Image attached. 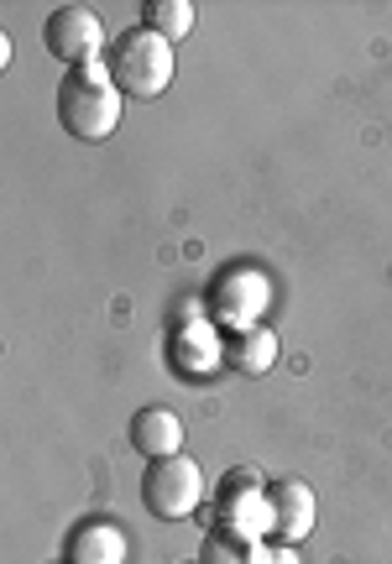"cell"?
<instances>
[{
  "label": "cell",
  "mask_w": 392,
  "mask_h": 564,
  "mask_svg": "<svg viewBox=\"0 0 392 564\" xmlns=\"http://www.w3.org/2000/svg\"><path fill=\"white\" fill-rule=\"evenodd\" d=\"M121 110H126V95L116 89V79H110L105 58L63 74V84H58V126L74 141H89V147H95V141L116 137Z\"/></svg>",
  "instance_id": "obj_1"
},
{
  "label": "cell",
  "mask_w": 392,
  "mask_h": 564,
  "mask_svg": "<svg viewBox=\"0 0 392 564\" xmlns=\"http://www.w3.org/2000/svg\"><path fill=\"white\" fill-rule=\"evenodd\" d=\"M105 68L126 100H163L167 84H173V42L157 37L152 26H126L121 37H110L105 47Z\"/></svg>",
  "instance_id": "obj_2"
},
{
  "label": "cell",
  "mask_w": 392,
  "mask_h": 564,
  "mask_svg": "<svg viewBox=\"0 0 392 564\" xmlns=\"http://www.w3.org/2000/svg\"><path fill=\"white\" fill-rule=\"evenodd\" d=\"M205 308H209V319L220 324V329H230V335L257 329V324H268V314H272V278L251 262L226 267L220 278L209 282Z\"/></svg>",
  "instance_id": "obj_3"
},
{
  "label": "cell",
  "mask_w": 392,
  "mask_h": 564,
  "mask_svg": "<svg viewBox=\"0 0 392 564\" xmlns=\"http://www.w3.org/2000/svg\"><path fill=\"white\" fill-rule=\"evenodd\" d=\"M205 470L188 455H167V460H146L142 470V507L157 523H184L205 502Z\"/></svg>",
  "instance_id": "obj_4"
},
{
  "label": "cell",
  "mask_w": 392,
  "mask_h": 564,
  "mask_svg": "<svg viewBox=\"0 0 392 564\" xmlns=\"http://www.w3.org/2000/svg\"><path fill=\"white\" fill-rule=\"evenodd\" d=\"M215 512H220V528L241 533L251 544H262L272 533V502H268V476L257 465H236L226 470V481L215 486Z\"/></svg>",
  "instance_id": "obj_5"
},
{
  "label": "cell",
  "mask_w": 392,
  "mask_h": 564,
  "mask_svg": "<svg viewBox=\"0 0 392 564\" xmlns=\"http://www.w3.org/2000/svg\"><path fill=\"white\" fill-rule=\"evenodd\" d=\"M167 356L184 377H209L215 366H226V340H220V324L209 319V308L199 303H184L178 319L167 324Z\"/></svg>",
  "instance_id": "obj_6"
},
{
  "label": "cell",
  "mask_w": 392,
  "mask_h": 564,
  "mask_svg": "<svg viewBox=\"0 0 392 564\" xmlns=\"http://www.w3.org/2000/svg\"><path fill=\"white\" fill-rule=\"evenodd\" d=\"M42 42H47V53L68 68H84V63H100V53L110 47L105 42V21L100 11H89V6H58L47 26H42Z\"/></svg>",
  "instance_id": "obj_7"
},
{
  "label": "cell",
  "mask_w": 392,
  "mask_h": 564,
  "mask_svg": "<svg viewBox=\"0 0 392 564\" xmlns=\"http://www.w3.org/2000/svg\"><path fill=\"white\" fill-rule=\"evenodd\" d=\"M268 502H272V539L277 544H304L319 523V502L304 481H272L268 486Z\"/></svg>",
  "instance_id": "obj_8"
},
{
  "label": "cell",
  "mask_w": 392,
  "mask_h": 564,
  "mask_svg": "<svg viewBox=\"0 0 392 564\" xmlns=\"http://www.w3.org/2000/svg\"><path fill=\"white\" fill-rule=\"evenodd\" d=\"M131 544L110 518H84L68 539H63V564H126Z\"/></svg>",
  "instance_id": "obj_9"
},
{
  "label": "cell",
  "mask_w": 392,
  "mask_h": 564,
  "mask_svg": "<svg viewBox=\"0 0 392 564\" xmlns=\"http://www.w3.org/2000/svg\"><path fill=\"white\" fill-rule=\"evenodd\" d=\"M131 449L146 455V460L184 455V419L173 408H142V413H131Z\"/></svg>",
  "instance_id": "obj_10"
},
{
  "label": "cell",
  "mask_w": 392,
  "mask_h": 564,
  "mask_svg": "<svg viewBox=\"0 0 392 564\" xmlns=\"http://www.w3.org/2000/svg\"><path fill=\"white\" fill-rule=\"evenodd\" d=\"M277 356H283V345H277V329H272V324L241 329V335L226 340V366L236 377H268L272 366H277Z\"/></svg>",
  "instance_id": "obj_11"
},
{
  "label": "cell",
  "mask_w": 392,
  "mask_h": 564,
  "mask_svg": "<svg viewBox=\"0 0 392 564\" xmlns=\"http://www.w3.org/2000/svg\"><path fill=\"white\" fill-rule=\"evenodd\" d=\"M142 26H152V32L167 37V42H178V37L194 32V6H188V0H146Z\"/></svg>",
  "instance_id": "obj_12"
},
{
  "label": "cell",
  "mask_w": 392,
  "mask_h": 564,
  "mask_svg": "<svg viewBox=\"0 0 392 564\" xmlns=\"http://www.w3.org/2000/svg\"><path fill=\"white\" fill-rule=\"evenodd\" d=\"M257 549L251 539L230 533V528H209L205 533V549H199V564H257Z\"/></svg>",
  "instance_id": "obj_13"
},
{
  "label": "cell",
  "mask_w": 392,
  "mask_h": 564,
  "mask_svg": "<svg viewBox=\"0 0 392 564\" xmlns=\"http://www.w3.org/2000/svg\"><path fill=\"white\" fill-rule=\"evenodd\" d=\"M257 564H298V544H262L257 549Z\"/></svg>",
  "instance_id": "obj_14"
}]
</instances>
